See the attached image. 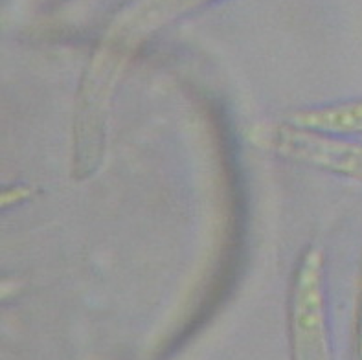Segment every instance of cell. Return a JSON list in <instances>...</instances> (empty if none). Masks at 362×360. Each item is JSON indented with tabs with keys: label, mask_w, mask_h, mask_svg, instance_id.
<instances>
[{
	"label": "cell",
	"mask_w": 362,
	"mask_h": 360,
	"mask_svg": "<svg viewBox=\"0 0 362 360\" xmlns=\"http://www.w3.org/2000/svg\"><path fill=\"white\" fill-rule=\"evenodd\" d=\"M339 123L342 127L362 131V103L349 107L344 112H339Z\"/></svg>",
	"instance_id": "6da1fadb"
}]
</instances>
